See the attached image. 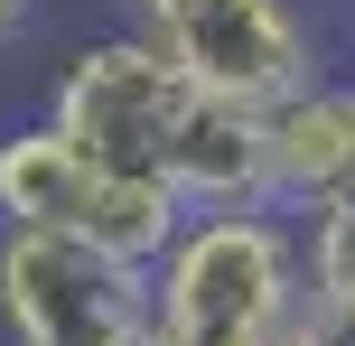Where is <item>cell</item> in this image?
I'll return each instance as SVG.
<instances>
[{"label": "cell", "mask_w": 355, "mask_h": 346, "mask_svg": "<svg viewBox=\"0 0 355 346\" xmlns=\"http://www.w3.org/2000/svg\"><path fill=\"white\" fill-rule=\"evenodd\" d=\"M168 187L196 206H262L271 168H262V103H234V94L196 85L187 122L168 141Z\"/></svg>", "instance_id": "6"}, {"label": "cell", "mask_w": 355, "mask_h": 346, "mask_svg": "<svg viewBox=\"0 0 355 346\" xmlns=\"http://www.w3.org/2000/svg\"><path fill=\"white\" fill-rule=\"evenodd\" d=\"M196 103V75L178 66L159 37H103L85 47L66 75H56V131L94 150L103 168H131V178H168V141Z\"/></svg>", "instance_id": "4"}, {"label": "cell", "mask_w": 355, "mask_h": 346, "mask_svg": "<svg viewBox=\"0 0 355 346\" xmlns=\"http://www.w3.org/2000/svg\"><path fill=\"white\" fill-rule=\"evenodd\" d=\"M262 168H271V197L318 206L327 187L355 168L346 85H290V94H271V103H262Z\"/></svg>", "instance_id": "7"}, {"label": "cell", "mask_w": 355, "mask_h": 346, "mask_svg": "<svg viewBox=\"0 0 355 346\" xmlns=\"http://www.w3.org/2000/svg\"><path fill=\"white\" fill-rule=\"evenodd\" d=\"M309 300H355V168L318 197V234H309Z\"/></svg>", "instance_id": "8"}, {"label": "cell", "mask_w": 355, "mask_h": 346, "mask_svg": "<svg viewBox=\"0 0 355 346\" xmlns=\"http://www.w3.org/2000/svg\"><path fill=\"white\" fill-rule=\"evenodd\" d=\"M346 112H355V75H346Z\"/></svg>", "instance_id": "12"}, {"label": "cell", "mask_w": 355, "mask_h": 346, "mask_svg": "<svg viewBox=\"0 0 355 346\" xmlns=\"http://www.w3.org/2000/svg\"><path fill=\"white\" fill-rule=\"evenodd\" d=\"M112 346H178V337H168V318H159V309H150V318H141V328H122V337H112Z\"/></svg>", "instance_id": "10"}, {"label": "cell", "mask_w": 355, "mask_h": 346, "mask_svg": "<svg viewBox=\"0 0 355 346\" xmlns=\"http://www.w3.org/2000/svg\"><path fill=\"white\" fill-rule=\"evenodd\" d=\"M150 309L168 318L178 346H243V337H262L271 318L300 309L290 234L262 225L252 206H215L206 225H178V243L159 253Z\"/></svg>", "instance_id": "1"}, {"label": "cell", "mask_w": 355, "mask_h": 346, "mask_svg": "<svg viewBox=\"0 0 355 346\" xmlns=\"http://www.w3.org/2000/svg\"><path fill=\"white\" fill-rule=\"evenodd\" d=\"M0 318L19 346H112L150 318V262L66 225H0Z\"/></svg>", "instance_id": "3"}, {"label": "cell", "mask_w": 355, "mask_h": 346, "mask_svg": "<svg viewBox=\"0 0 355 346\" xmlns=\"http://www.w3.org/2000/svg\"><path fill=\"white\" fill-rule=\"evenodd\" d=\"M243 346H327L318 328H309V309H290V318H271L262 337H243Z\"/></svg>", "instance_id": "9"}, {"label": "cell", "mask_w": 355, "mask_h": 346, "mask_svg": "<svg viewBox=\"0 0 355 346\" xmlns=\"http://www.w3.org/2000/svg\"><path fill=\"white\" fill-rule=\"evenodd\" d=\"M178 187L168 178H131V168H103L75 131L37 122L0 141V225H66V234H94L131 262H159L178 243Z\"/></svg>", "instance_id": "2"}, {"label": "cell", "mask_w": 355, "mask_h": 346, "mask_svg": "<svg viewBox=\"0 0 355 346\" xmlns=\"http://www.w3.org/2000/svg\"><path fill=\"white\" fill-rule=\"evenodd\" d=\"M141 37H159L206 94L234 103H271V94L309 85V37L281 0H131Z\"/></svg>", "instance_id": "5"}, {"label": "cell", "mask_w": 355, "mask_h": 346, "mask_svg": "<svg viewBox=\"0 0 355 346\" xmlns=\"http://www.w3.org/2000/svg\"><path fill=\"white\" fill-rule=\"evenodd\" d=\"M19 19H28V0H0V37H10V28H19Z\"/></svg>", "instance_id": "11"}]
</instances>
